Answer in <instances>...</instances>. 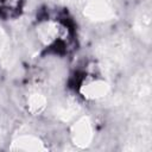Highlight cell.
<instances>
[{"label":"cell","mask_w":152,"mask_h":152,"mask_svg":"<svg viewBox=\"0 0 152 152\" xmlns=\"http://www.w3.org/2000/svg\"><path fill=\"white\" fill-rule=\"evenodd\" d=\"M83 14L95 21H106L113 19L115 12L110 0H83Z\"/></svg>","instance_id":"6da1fadb"},{"label":"cell","mask_w":152,"mask_h":152,"mask_svg":"<svg viewBox=\"0 0 152 152\" xmlns=\"http://www.w3.org/2000/svg\"><path fill=\"white\" fill-rule=\"evenodd\" d=\"M151 8H152L151 1L146 0L138 8L135 17H134V31L145 43H150L151 37H152V32H151L152 12H151Z\"/></svg>","instance_id":"7a4b0ae2"},{"label":"cell","mask_w":152,"mask_h":152,"mask_svg":"<svg viewBox=\"0 0 152 152\" xmlns=\"http://www.w3.org/2000/svg\"><path fill=\"white\" fill-rule=\"evenodd\" d=\"M71 139L72 142L83 148L87 147L93 139V126L88 116L78 119L71 127Z\"/></svg>","instance_id":"3957f363"},{"label":"cell","mask_w":152,"mask_h":152,"mask_svg":"<svg viewBox=\"0 0 152 152\" xmlns=\"http://www.w3.org/2000/svg\"><path fill=\"white\" fill-rule=\"evenodd\" d=\"M13 151H25V152H40L46 151L44 142L33 135H20L15 138L11 145Z\"/></svg>","instance_id":"277c9868"},{"label":"cell","mask_w":152,"mask_h":152,"mask_svg":"<svg viewBox=\"0 0 152 152\" xmlns=\"http://www.w3.org/2000/svg\"><path fill=\"white\" fill-rule=\"evenodd\" d=\"M109 93V84L106 81L96 80L81 88V94L88 100H97L104 97Z\"/></svg>","instance_id":"5b68a950"},{"label":"cell","mask_w":152,"mask_h":152,"mask_svg":"<svg viewBox=\"0 0 152 152\" xmlns=\"http://www.w3.org/2000/svg\"><path fill=\"white\" fill-rule=\"evenodd\" d=\"M104 61L110 63V66H114L124 61L126 56V46L122 43H112L104 48Z\"/></svg>","instance_id":"8992f818"},{"label":"cell","mask_w":152,"mask_h":152,"mask_svg":"<svg viewBox=\"0 0 152 152\" xmlns=\"http://www.w3.org/2000/svg\"><path fill=\"white\" fill-rule=\"evenodd\" d=\"M37 32H38L39 39L44 44H50L51 42H53L58 37L59 28H58V25L56 23H53V21H45V23L39 25Z\"/></svg>","instance_id":"52a82bcc"},{"label":"cell","mask_w":152,"mask_h":152,"mask_svg":"<svg viewBox=\"0 0 152 152\" xmlns=\"http://www.w3.org/2000/svg\"><path fill=\"white\" fill-rule=\"evenodd\" d=\"M46 107V99L44 95L34 93L27 100V108L32 114H40Z\"/></svg>","instance_id":"ba28073f"},{"label":"cell","mask_w":152,"mask_h":152,"mask_svg":"<svg viewBox=\"0 0 152 152\" xmlns=\"http://www.w3.org/2000/svg\"><path fill=\"white\" fill-rule=\"evenodd\" d=\"M76 112H77V107L75 106V103H70V102H66L63 107H62V109L59 110V116H61V119L62 120H69L70 118H72L75 114H76Z\"/></svg>","instance_id":"9c48e42d"}]
</instances>
